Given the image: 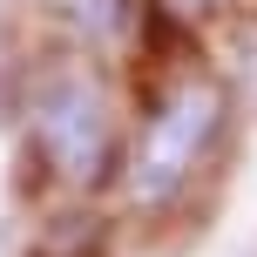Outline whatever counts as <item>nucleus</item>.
Listing matches in <instances>:
<instances>
[{"label":"nucleus","instance_id":"f03ea898","mask_svg":"<svg viewBox=\"0 0 257 257\" xmlns=\"http://www.w3.org/2000/svg\"><path fill=\"white\" fill-rule=\"evenodd\" d=\"M230 81L223 75H176L163 95H156V108L142 115L136 142H128L122 156V190L136 210H169L183 203V190H190L196 176L210 169V156H217L223 128H230Z\"/></svg>","mask_w":257,"mask_h":257},{"label":"nucleus","instance_id":"20e7f679","mask_svg":"<svg viewBox=\"0 0 257 257\" xmlns=\"http://www.w3.org/2000/svg\"><path fill=\"white\" fill-rule=\"evenodd\" d=\"M223 81H230L237 102H257V14H237L230 21V41H223Z\"/></svg>","mask_w":257,"mask_h":257},{"label":"nucleus","instance_id":"7ed1b4c3","mask_svg":"<svg viewBox=\"0 0 257 257\" xmlns=\"http://www.w3.org/2000/svg\"><path fill=\"white\" fill-rule=\"evenodd\" d=\"M34 7L48 14L75 48H88V54L122 48L128 27H136V0H34Z\"/></svg>","mask_w":257,"mask_h":257},{"label":"nucleus","instance_id":"39448f33","mask_svg":"<svg viewBox=\"0 0 257 257\" xmlns=\"http://www.w3.org/2000/svg\"><path fill=\"white\" fill-rule=\"evenodd\" d=\"M176 7H190V14H223L230 0H176Z\"/></svg>","mask_w":257,"mask_h":257},{"label":"nucleus","instance_id":"f257e3e1","mask_svg":"<svg viewBox=\"0 0 257 257\" xmlns=\"http://www.w3.org/2000/svg\"><path fill=\"white\" fill-rule=\"evenodd\" d=\"M27 142L41 149V163L54 169V183L68 190H95L115 169V88H108L102 61L88 48H61L27 75Z\"/></svg>","mask_w":257,"mask_h":257}]
</instances>
